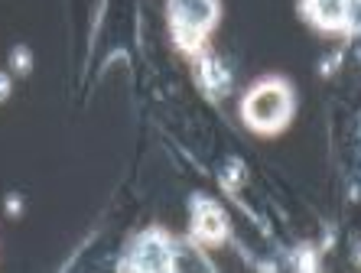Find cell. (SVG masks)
Masks as SVG:
<instances>
[{
    "label": "cell",
    "instance_id": "cell-4",
    "mask_svg": "<svg viewBox=\"0 0 361 273\" xmlns=\"http://www.w3.org/2000/svg\"><path fill=\"white\" fill-rule=\"evenodd\" d=\"M302 10L319 30H345L355 17V0H302Z\"/></svg>",
    "mask_w": 361,
    "mask_h": 273
},
{
    "label": "cell",
    "instance_id": "cell-5",
    "mask_svg": "<svg viewBox=\"0 0 361 273\" xmlns=\"http://www.w3.org/2000/svg\"><path fill=\"white\" fill-rule=\"evenodd\" d=\"M192 234L202 241V244H221L228 234L225 212H221L215 202L199 199L195 202V215H192Z\"/></svg>",
    "mask_w": 361,
    "mask_h": 273
},
{
    "label": "cell",
    "instance_id": "cell-1",
    "mask_svg": "<svg viewBox=\"0 0 361 273\" xmlns=\"http://www.w3.org/2000/svg\"><path fill=\"white\" fill-rule=\"evenodd\" d=\"M241 114L254 131L277 133L280 127H286L290 114H293V91L283 78H264L244 95Z\"/></svg>",
    "mask_w": 361,
    "mask_h": 273
},
{
    "label": "cell",
    "instance_id": "cell-3",
    "mask_svg": "<svg viewBox=\"0 0 361 273\" xmlns=\"http://www.w3.org/2000/svg\"><path fill=\"white\" fill-rule=\"evenodd\" d=\"M173 241H169L166 231H160V228H153V231L140 234V241H137L134 248V260H130V267H140V270H163V267H173Z\"/></svg>",
    "mask_w": 361,
    "mask_h": 273
},
{
    "label": "cell",
    "instance_id": "cell-2",
    "mask_svg": "<svg viewBox=\"0 0 361 273\" xmlns=\"http://www.w3.org/2000/svg\"><path fill=\"white\" fill-rule=\"evenodd\" d=\"M176 42L185 52H195L219 20V0H169Z\"/></svg>",
    "mask_w": 361,
    "mask_h": 273
},
{
    "label": "cell",
    "instance_id": "cell-6",
    "mask_svg": "<svg viewBox=\"0 0 361 273\" xmlns=\"http://www.w3.org/2000/svg\"><path fill=\"white\" fill-rule=\"evenodd\" d=\"M4 95H7V78L0 75V98H4Z\"/></svg>",
    "mask_w": 361,
    "mask_h": 273
}]
</instances>
